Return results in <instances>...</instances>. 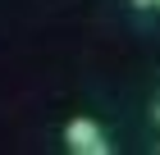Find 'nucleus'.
I'll return each instance as SVG.
<instances>
[{
	"label": "nucleus",
	"instance_id": "obj_1",
	"mask_svg": "<svg viewBox=\"0 0 160 155\" xmlns=\"http://www.w3.org/2000/svg\"><path fill=\"white\" fill-rule=\"evenodd\" d=\"M64 146H69L73 155H105V151H110L105 128H101L96 119H87V114H78V119L64 123Z\"/></svg>",
	"mask_w": 160,
	"mask_h": 155
},
{
	"label": "nucleus",
	"instance_id": "obj_2",
	"mask_svg": "<svg viewBox=\"0 0 160 155\" xmlns=\"http://www.w3.org/2000/svg\"><path fill=\"white\" fill-rule=\"evenodd\" d=\"M137 9H160V0H133Z\"/></svg>",
	"mask_w": 160,
	"mask_h": 155
}]
</instances>
